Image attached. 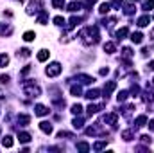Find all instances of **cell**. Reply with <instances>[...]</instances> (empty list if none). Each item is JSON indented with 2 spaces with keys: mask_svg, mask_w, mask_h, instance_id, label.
<instances>
[{
  "mask_svg": "<svg viewBox=\"0 0 154 153\" xmlns=\"http://www.w3.org/2000/svg\"><path fill=\"white\" fill-rule=\"evenodd\" d=\"M79 38H81V41H82L84 45H95V43H99V40H100L99 27H97V25H88V27H84V29L79 33Z\"/></svg>",
  "mask_w": 154,
  "mask_h": 153,
  "instance_id": "cell-1",
  "label": "cell"
},
{
  "mask_svg": "<svg viewBox=\"0 0 154 153\" xmlns=\"http://www.w3.org/2000/svg\"><path fill=\"white\" fill-rule=\"evenodd\" d=\"M22 88H23V92H25L29 97H39V96H41V88H39V85L38 83H34L32 79L23 81V83H22Z\"/></svg>",
  "mask_w": 154,
  "mask_h": 153,
  "instance_id": "cell-2",
  "label": "cell"
},
{
  "mask_svg": "<svg viewBox=\"0 0 154 153\" xmlns=\"http://www.w3.org/2000/svg\"><path fill=\"white\" fill-rule=\"evenodd\" d=\"M61 70H63V67H61V63H57V61H52L47 69H45V74L48 77H56L61 74Z\"/></svg>",
  "mask_w": 154,
  "mask_h": 153,
  "instance_id": "cell-3",
  "label": "cell"
},
{
  "mask_svg": "<svg viewBox=\"0 0 154 153\" xmlns=\"http://www.w3.org/2000/svg\"><path fill=\"white\" fill-rule=\"evenodd\" d=\"M39 11H43L41 0H31L29 5H27V15H34V13H39Z\"/></svg>",
  "mask_w": 154,
  "mask_h": 153,
  "instance_id": "cell-4",
  "label": "cell"
},
{
  "mask_svg": "<svg viewBox=\"0 0 154 153\" xmlns=\"http://www.w3.org/2000/svg\"><path fill=\"white\" fill-rule=\"evenodd\" d=\"M106 132L102 130V126L99 124V122H95L93 126H90V128H86V135H104Z\"/></svg>",
  "mask_w": 154,
  "mask_h": 153,
  "instance_id": "cell-5",
  "label": "cell"
},
{
  "mask_svg": "<svg viewBox=\"0 0 154 153\" xmlns=\"http://www.w3.org/2000/svg\"><path fill=\"white\" fill-rule=\"evenodd\" d=\"M102 121L106 122V124H111V126H115L116 121H118V114H106L102 117Z\"/></svg>",
  "mask_w": 154,
  "mask_h": 153,
  "instance_id": "cell-6",
  "label": "cell"
},
{
  "mask_svg": "<svg viewBox=\"0 0 154 153\" xmlns=\"http://www.w3.org/2000/svg\"><path fill=\"white\" fill-rule=\"evenodd\" d=\"M77 81H79L81 85H90V83H93V81H95V77L88 76V74H79V76H77Z\"/></svg>",
  "mask_w": 154,
  "mask_h": 153,
  "instance_id": "cell-7",
  "label": "cell"
},
{
  "mask_svg": "<svg viewBox=\"0 0 154 153\" xmlns=\"http://www.w3.org/2000/svg\"><path fill=\"white\" fill-rule=\"evenodd\" d=\"M48 112H50V110H48V108H47L45 105H36V106H34V114L38 115V117H43V115H48Z\"/></svg>",
  "mask_w": 154,
  "mask_h": 153,
  "instance_id": "cell-8",
  "label": "cell"
},
{
  "mask_svg": "<svg viewBox=\"0 0 154 153\" xmlns=\"http://www.w3.org/2000/svg\"><path fill=\"white\" fill-rule=\"evenodd\" d=\"M115 88H116V83H115V81H109V83H106V85H104V97L108 99V97H109V94H111Z\"/></svg>",
  "mask_w": 154,
  "mask_h": 153,
  "instance_id": "cell-9",
  "label": "cell"
},
{
  "mask_svg": "<svg viewBox=\"0 0 154 153\" xmlns=\"http://www.w3.org/2000/svg\"><path fill=\"white\" fill-rule=\"evenodd\" d=\"M39 130H41L43 133H47V135H50L54 128H52V124H50V122H47V121H41V122H39Z\"/></svg>",
  "mask_w": 154,
  "mask_h": 153,
  "instance_id": "cell-10",
  "label": "cell"
},
{
  "mask_svg": "<svg viewBox=\"0 0 154 153\" xmlns=\"http://www.w3.org/2000/svg\"><path fill=\"white\" fill-rule=\"evenodd\" d=\"M31 133H27V132H18V141L22 142V144H27V142H31Z\"/></svg>",
  "mask_w": 154,
  "mask_h": 153,
  "instance_id": "cell-11",
  "label": "cell"
},
{
  "mask_svg": "<svg viewBox=\"0 0 154 153\" xmlns=\"http://www.w3.org/2000/svg\"><path fill=\"white\" fill-rule=\"evenodd\" d=\"M142 99H143V103H145V105H151V103H152L154 96H152V92L149 90V86H147V90L142 94Z\"/></svg>",
  "mask_w": 154,
  "mask_h": 153,
  "instance_id": "cell-12",
  "label": "cell"
},
{
  "mask_svg": "<svg viewBox=\"0 0 154 153\" xmlns=\"http://www.w3.org/2000/svg\"><path fill=\"white\" fill-rule=\"evenodd\" d=\"M99 96H100V92H99L97 88H91V90H88V92H86V96H84V97H86V99H90V101H95Z\"/></svg>",
  "mask_w": 154,
  "mask_h": 153,
  "instance_id": "cell-13",
  "label": "cell"
},
{
  "mask_svg": "<svg viewBox=\"0 0 154 153\" xmlns=\"http://www.w3.org/2000/svg\"><path fill=\"white\" fill-rule=\"evenodd\" d=\"M11 34H13V27L0 24V36H11Z\"/></svg>",
  "mask_w": 154,
  "mask_h": 153,
  "instance_id": "cell-14",
  "label": "cell"
},
{
  "mask_svg": "<svg viewBox=\"0 0 154 153\" xmlns=\"http://www.w3.org/2000/svg\"><path fill=\"white\" fill-rule=\"evenodd\" d=\"M29 122H31V115H27V114L18 115V124H20V126H27Z\"/></svg>",
  "mask_w": 154,
  "mask_h": 153,
  "instance_id": "cell-15",
  "label": "cell"
},
{
  "mask_svg": "<svg viewBox=\"0 0 154 153\" xmlns=\"http://www.w3.org/2000/svg\"><path fill=\"white\" fill-rule=\"evenodd\" d=\"M106 146H108V141L104 139V141H97V142L91 146V150H93V151H100V150H104Z\"/></svg>",
  "mask_w": 154,
  "mask_h": 153,
  "instance_id": "cell-16",
  "label": "cell"
},
{
  "mask_svg": "<svg viewBox=\"0 0 154 153\" xmlns=\"http://www.w3.org/2000/svg\"><path fill=\"white\" fill-rule=\"evenodd\" d=\"M149 24H151V16H149V15H143V16L138 18V25H140V27H147Z\"/></svg>",
  "mask_w": 154,
  "mask_h": 153,
  "instance_id": "cell-17",
  "label": "cell"
},
{
  "mask_svg": "<svg viewBox=\"0 0 154 153\" xmlns=\"http://www.w3.org/2000/svg\"><path fill=\"white\" fill-rule=\"evenodd\" d=\"M134 124H136V128H143L147 124V115H138L136 121H134Z\"/></svg>",
  "mask_w": 154,
  "mask_h": 153,
  "instance_id": "cell-18",
  "label": "cell"
},
{
  "mask_svg": "<svg viewBox=\"0 0 154 153\" xmlns=\"http://www.w3.org/2000/svg\"><path fill=\"white\" fill-rule=\"evenodd\" d=\"M47 22H48V15H47V11L43 9V11H39V13H38V24L45 25Z\"/></svg>",
  "mask_w": 154,
  "mask_h": 153,
  "instance_id": "cell-19",
  "label": "cell"
},
{
  "mask_svg": "<svg viewBox=\"0 0 154 153\" xmlns=\"http://www.w3.org/2000/svg\"><path fill=\"white\" fill-rule=\"evenodd\" d=\"M48 56H50V52H48L47 49H41L36 58H38V61H47V60H48Z\"/></svg>",
  "mask_w": 154,
  "mask_h": 153,
  "instance_id": "cell-20",
  "label": "cell"
},
{
  "mask_svg": "<svg viewBox=\"0 0 154 153\" xmlns=\"http://www.w3.org/2000/svg\"><path fill=\"white\" fill-rule=\"evenodd\" d=\"M131 41L136 43V45L142 43V41H143V34H142V33H131Z\"/></svg>",
  "mask_w": 154,
  "mask_h": 153,
  "instance_id": "cell-21",
  "label": "cell"
},
{
  "mask_svg": "<svg viewBox=\"0 0 154 153\" xmlns=\"http://www.w3.org/2000/svg\"><path fill=\"white\" fill-rule=\"evenodd\" d=\"M115 50H116V47H115V43H113V41H106V43H104V52L113 54Z\"/></svg>",
  "mask_w": 154,
  "mask_h": 153,
  "instance_id": "cell-22",
  "label": "cell"
},
{
  "mask_svg": "<svg viewBox=\"0 0 154 153\" xmlns=\"http://www.w3.org/2000/svg\"><path fill=\"white\" fill-rule=\"evenodd\" d=\"M127 34H129V27H122L116 31V40H124Z\"/></svg>",
  "mask_w": 154,
  "mask_h": 153,
  "instance_id": "cell-23",
  "label": "cell"
},
{
  "mask_svg": "<svg viewBox=\"0 0 154 153\" xmlns=\"http://www.w3.org/2000/svg\"><path fill=\"white\" fill-rule=\"evenodd\" d=\"M122 139L127 141V142L133 141V139H134V132H133V130H125V132H122Z\"/></svg>",
  "mask_w": 154,
  "mask_h": 153,
  "instance_id": "cell-24",
  "label": "cell"
},
{
  "mask_svg": "<svg viewBox=\"0 0 154 153\" xmlns=\"http://www.w3.org/2000/svg\"><path fill=\"white\" fill-rule=\"evenodd\" d=\"M81 7H82L81 2H72V4H68V11H70V13H77V11H81Z\"/></svg>",
  "mask_w": 154,
  "mask_h": 153,
  "instance_id": "cell-25",
  "label": "cell"
},
{
  "mask_svg": "<svg viewBox=\"0 0 154 153\" xmlns=\"http://www.w3.org/2000/svg\"><path fill=\"white\" fill-rule=\"evenodd\" d=\"M100 110H102V105H90L88 106V115H93L97 112H100Z\"/></svg>",
  "mask_w": 154,
  "mask_h": 153,
  "instance_id": "cell-26",
  "label": "cell"
},
{
  "mask_svg": "<svg viewBox=\"0 0 154 153\" xmlns=\"http://www.w3.org/2000/svg\"><path fill=\"white\" fill-rule=\"evenodd\" d=\"M81 22H82V18H81V16H72V18H70V24H68V29H74V27L79 25Z\"/></svg>",
  "mask_w": 154,
  "mask_h": 153,
  "instance_id": "cell-27",
  "label": "cell"
},
{
  "mask_svg": "<svg viewBox=\"0 0 154 153\" xmlns=\"http://www.w3.org/2000/svg\"><path fill=\"white\" fill-rule=\"evenodd\" d=\"M127 97H129V92H127V90H120V92L116 94V99H118V103H124Z\"/></svg>",
  "mask_w": 154,
  "mask_h": 153,
  "instance_id": "cell-28",
  "label": "cell"
},
{
  "mask_svg": "<svg viewBox=\"0 0 154 153\" xmlns=\"http://www.w3.org/2000/svg\"><path fill=\"white\" fill-rule=\"evenodd\" d=\"M2 146H4V148H11V146H13V137H11V135H5V137L2 139Z\"/></svg>",
  "mask_w": 154,
  "mask_h": 153,
  "instance_id": "cell-29",
  "label": "cell"
},
{
  "mask_svg": "<svg viewBox=\"0 0 154 153\" xmlns=\"http://www.w3.org/2000/svg\"><path fill=\"white\" fill-rule=\"evenodd\" d=\"M77 150H79V151H90V150H91V146H90L88 142H84V141H82V142H77Z\"/></svg>",
  "mask_w": 154,
  "mask_h": 153,
  "instance_id": "cell-30",
  "label": "cell"
},
{
  "mask_svg": "<svg viewBox=\"0 0 154 153\" xmlns=\"http://www.w3.org/2000/svg\"><path fill=\"white\" fill-rule=\"evenodd\" d=\"M34 40H36V33L34 31H27L23 34V41H34Z\"/></svg>",
  "mask_w": 154,
  "mask_h": 153,
  "instance_id": "cell-31",
  "label": "cell"
},
{
  "mask_svg": "<svg viewBox=\"0 0 154 153\" xmlns=\"http://www.w3.org/2000/svg\"><path fill=\"white\" fill-rule=\"evenodd\" d=\"M109 9H111V4L109 2H104V4H100V15H106V13H109Z\"/></svg>",
  "mask_w": 154,
  "mask_h": 153,
  "instance_id": "cell-32",
  "label": "cell"
},
{
  "mask_svg": "<svg viewBox=\"0 0 154 153\" xmlns=\"http://www.w3.org/2000/svg\"><path fill=\"white\" fill-rule=\"evenodd\" d=\"M7 63H9V56L7 54H0V69L7 67Z\"/></svg>",
  "mask_w": 154,
  "mask_h": 153,
  "instance_id": "cell-33",
  "label": "cell"
},
{
  "mask_svg": "<svg viewBox=\"0 0 154 153\" xmlns=\"http://www.w3.org/2000/svg\"><path fill=\"white\" fill-rule=\"evenodd\" d=\"M133 110H134V105H127V106L122 110V114H124V117H129V115L133 114Z\"/></svg>",
  "mask_w": 154,
  "mask_h": 153,
  "instance_id": "cell-34",
  "label": "cell"
},
{
  "mask_svg": "<svg viewBox=\"0 0 154 153\" xmlns=\"http://www.w3.org/2000/svg\"><path fill=\"white\" fill-rule=\"evenodd\" d=\"M16 56H18V58H29V56H31V50H29V49H22V50L16 52Z\"/></svg>",
  "mask_w": 154,
  "mask_h": 153,
  "instance_id": "cell-35",
  "label": "cell"
},
{
  "mask_svg": "<svg viewBox=\"0 0 154 153\" xmlns=\"http://www.w3.org/2000/svg\"><path fill=\"white\" fill-rule=\"evenodd\" d=\"M154 9V0H145L143 2V11H151Z\"/></svg>",
  "mask_w": 154,
  "mask_h": 153,
  "instance_id": "cell-36",
  "label": "cell"
},
{
  "mask_svg": "<svg viewBox=\"0 0 154 153\" xmlns=\"http://www.w3.org/2000/svg\"><path fill=\"white\" fill-rule=\"evenodd\" d=\"M74 139V133H70V132H59L57 133V139Z\"/></svg>",
  "mask_w": 154,
  "mask_h": 153,
  "instance_id": "cell-37",
  "label": "cell"
},
{
  "mask_svg": "<svg viewBox=\"0 0 154 153\" xmlns=\"http://www.w3.org/2000/svg\"><path fill=\"white\" fill-rule=\"evenodd\" d=\"M81 92H82V88H81L79 85H77V86L74 85V86L70 88V94H72V96H75V97H77V96H81Z\"/></svg>",
  "mask_w": 154,
  "mask_h": 153,
  "instance_id": "cell-38",
  "label": "cell"
},
{
  "mask_svg": "<svg viewBox=\"0 0 154 153\" xmlns=\"http://www.w3.org/2000/svg\"><path fill=\"white\" fill-rule=\"evenodd\" d=\"M82 122H84L82 117H75V119H74V128H75V130H81V128H82Z\"/></svg>",
  "mask_w": 154,
  "mask_h": 153,
  "instance_id": "cell-39",
  "label": "cell"
},
{
  "mask_svg": "<svg viewBox=\"0 0 154 153\" xmlns=\"http://www.w3.org/2000/svg\"><path fill=\"white\" fill-rule=\"evenodd\" d=\"M124 9H125V11H124V13H125V15H133V13H134V11H136V7H134V5H133V4H127V5H125V7H124Z\"/></svg>",
  "mask_w": 154,
  "mask_h": 153,
  "instance_id": "cell-40",
  "label": "cell"
},
{
  "mask_svg": "<svg viewBox=\"0 0 154 153\" xmlns=\"http://www.w3.org/2000/svg\"><path fill=\"white\" fill-rule=\"evenodd\" d=\"M52 5L56 9H63L65 7V0H52Z\"/></svg>",
  "mask_w": 154,
  "mask_h": 153,
  "instance_id": "cell-41",
  "label": "cell"
},
{
  "mask_svg": "<svg viewBox=\"0 0 154 153\" xmlns=\"http://www.w3.org/2000/svg\"><path fill=\"white\" fill-rule=\"evenodd\" d=\"M81 112H82V106H81L79 103L72 106V114H74V115H81Z\"/></svg>",
  "mask_w": 154,
  "mask_h": 153,
  "instance_id": "cell-42",
  "label": "cell"
},
{
  "mask_svg": "<svg viewBox=\"0 0 154 153\" xmlns=\"http://www.w3.org/2000/svg\"><path fill=\"white\" fill-rule=\"evenodd\" d=\"M54 24H56L57 27H63V25H65V18H63V16H56V18H54Z\"/></svg>",
  "mask_w": 154,
  "mask_h": 153,
  "instance_id": "cell-43",
  "label": "cell"
},
{
  "mask_svg": "<svg viewBox=\"0 0 154 153\" xmlns=\"http://www.w3.org/2000/svg\"><path fill=\"white\" fill-rule=\"evenodd\" d=\"M140 139H142V142H143V144H149V146H151V142H152V139H151L149 135H142Z\"/></svg>",
  "mask_w": 154,
  "mask_h": 153,
  "instance_id": "cell-44",
  "label": "cell"
},
{
  "mask_svg": "<svg viewBox=\"0 0 154 153\" xmlns=\"http://www.w3.org/2000/svg\"><path fill=\"white\" fill-rule=\"evenodd\" d=\"M9 79H11V77L7 76V74H5V76H0V85H7Z\"/></svg>",
  "mask_w": 154,
  "mask_h": 153,
  "instance_id": "cell-45",
  "label": "cell"
},
{
  "mask_svg": "<svg viewBox=\"0 0 154 153\" xmlns=\"http://www.w3.org/2000/svg\"><path fill=\"white\" fill-rule=\"evenodd\" d=\"M111 5L116 7V9H120L122 7V0H111Z\"/></svg>",
  "mask_w": 154,
  "mask_h": 153,
  "instance_id": "cell-46",
  "label": "cell"
},
{
  "mask_svg": "<svg viewBox=\"0 0 154 153\" xmlns=\"http://www.w3.org/2000/svg\"><path fill=\"white\" fill-rule=\"evenodd\" d=\"M29 72H31V65H25V67L22 69V76H27Z\"/></svg>",
  "mask_w": 154,
  "mask_h": 153,
  "instance_id": "cell-47",
  "label": "cell"
},
{
  "mask_svg": "<svg viewBox=\"0 0 154 153\" xmlns=\"http://www.w3.org/2000/svg\"><path fill=\"white\" fill-rule=\"evenodd\" d=\"M109 74V69L106 67V69H100V76H108Z\"/></svg>",
  "mask_w": 154,
  "mask_h": 153,
  "instance_id": "cell-48",
  "label": "cell"
},
{
  "mask_svg": "<svg viewBox=\"0 0 154 153\" xmlns=\"http://www.w3.org/2000/svg\"><path fill=\"white\" fill-rule=\"evenodd\" d=\"M95 2H97V0H86V2H84V5H88V7H91V5H93Z\"/></svg>",
  "mask_w": 154,
  "mask_h": 153,
  "instance_id": "cell-49",
  "label": "cell"
},
{
  "mask_svg": "<svg viewBox=\"0 0 154 153\" xmlns=\"http://www.w3.org/2000/svg\"><path fill=\"white\" fill-rule=\"evenodd\" d=\"M147 70H154V60L149 63V65H147Z\"/></svg>",
  "mask_w": 154,
  "mask_h": 153,
  "instance_id": "cell-50",
  "label": "cell"
},
{
  "mask_svg": "<svg viewBox=\"0 0 154 153\" xmlns=\"http://www.w3.org/2000/svg\"><path fill=\"white\" fill-rule=\"evenodd\" d=\"M147 124H149V130H152V132H154V119H152V121H149Z\"/></svg>",
  "mask_w": 154,
  "mask_h": 153,
  "instance_id": "cell-51",
  "label": "cell"
},
{
  "mask_svg": "<svg viewBox=\"0 0 154 153\" xmlns=\"http://www.w3.org/2000/svg\"><path fill=\"white\" fill-rule=\"evenodd\" d=\"M16 2H22V0H16Z\"/></svg>",
  "mask_w": 154,
  "mask_h": 153,
  "instance_id": "cell-52",
  "label": "cell"
},
{
  "mask_svg": "<svg viewBox=\"0 0 154 153\" xmlns=\"http://www.w3.org/2000/svg\"><path fill=\"white\" fill-rule=\"evenodd\" d=\"M131 2H136V0H131Z\"/></svg>",
  "mask_w": 154,
  "mask_h": 153,
  "instance_id": "cell-53",
  "label": "cell"
},
{
  "mask_svg": "<svg viewBox=\"0 0 154 153\" xmlns=\"http://www.w3.org/2000/svg\"><path fill=\"white\" fill-rule=\"evenodd\" d=\"M0 133H2V128H0Z\"/></svg>",
  "mask_w": 154,
  "mask_h": 153,
  "instance_id": "cell-54",
  "label": "cell"
},
{
  "mask_svg": "<svg viewBox=\"0 0 154 153\" xmlns=\"http://www.w3.org/2000/svg\"><path fill=\"white\" fill-rule=\"evenodd\" d=\"M152 85H154V79H152Z\"/></svg>",
  "mask_w": 154,
  "mask_h": 153,
  "instance_id": "cell-55",
  "label": "cell"
},
{
  "mask_svg": "<svg viewBox=\"0 0 154 153\" xmlns=\"http://www.w3.org/2000/svg\"><path fill=\"white\" fill-rule=\"evenodd\" d=\"M152 18H154V16H152Z\"/></svg>",
  "mask_w": 154,
  "mask_h": 153,
  "instance_id": "cell-56",
  "label": "cell"
}]
</instances>
